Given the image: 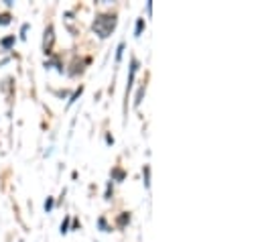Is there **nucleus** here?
Returning a JSON list of instances; mask_svg holds the SVG:
<instances>
[{"instance_id": "nucleus-1", "label": "nucleus", "mask_w": 262, "mask_h": 242, "mask_svg": "<svg viewBox=\"0 0 262 242\" xmlns=\"http://www.w3.org/2000/svg\"><path fill=\"white\" fill-rule=\"evenodd\" d=\"M94 33L100 37V39H106L112 35V31L116 29V14H98L94 25H92Z\"/></svg>"}, {"instance_id": "nucleus-2", "label": "nucleus", "mask_w": 262, "mask_h": 242, "mask_svg": "<svg viewBox=\"0 0 262 242\" xmlns=\"http://www.w3.org/2000/svg\"><path fill=\"white\" fill-rule=\"evenodd\" d=\"M53 43H55V31H53V25H49L45 29V37H43V51L49 55L51 49H53Z\"/></svg>"}, {"instance_id": "nucleus-3", "label": "nucleus", "mask_w": 262, "mask_h": 242, "mask_svg": "<svg viewBox=\"0 0 262 242\" xmlns=\"http://www.w3.org/2000/svg\"><path fill=\"white\" fill-rule=\"evenodd\" d=\"M136 69H138V61H136V59H132V61H130V77H128V86H126V94L130 92L132 82H134V75H136Z\"/></svg>"}, {"instance_id": "nucleus-4", "label": "nucleus", "mask_w": 262, "mask_h": 242, "mask_svg": "<svg viewBox=\"0 0 262 242\" xmlns=\"http://www.w3.org/2000/svg\"><path fill=\"white\" fill-rule=\"evenodd\" d=\"M144 92H146V86L140 84V88H138V92H136V98H134V108L140 106V102H142V98H144Z\"/></svg>"}, {"instance_id": "nucleus-5", "label": "nucleus", "mask_w": 262, "mask_h": 242, "mask_svg": "<svg viewBox=\"0 0 262 242\" xmlns=\"http://www.w3.org/2000/svg\"><path fill=\"white\" fill-rule=\"evenodd\" d=\"M14 41H16L14 35H10V37H4V39L0 41V45H2V49H10V47L14 45Z\"/></svg>"}, {"instance_id": "nucleus-6", "label": "nucleus", "mask_w": 262, "mask_h": 242, "mask_svg": "<svg viewBox=\"0 0 262 242\" xmlns=\"http://www.w3.org/2000/svg\"><path fill=\"white\" fill-rule=\"evenodd\" d=\"M142 29H144V18H138L136 21V29H134V37H140L142 35Z\"/></svg>"}, {"instance_id": "nucleus-7", "label": "nucleus", "mask_w": 262, "mask_h": 242, "mask_svg": "<svg viewBox=\"0 0 262 242\" xmlns=\"http://www.w3.org/2000/svg\"><path fill=\"white\" fill-rule=\"evenodd\" d=\"M142 173H144V187H148V185H150V182H148V179H150V169H148V165H144V171H142Z\"/></svg>"}, {"instance_id": "nucleus-8", "label": "nucleus", "mask_w": 262, "mask_h": 242, "mask_svg": "<svg viewBox=\"0 0 262 242\" xmlns=\"http://www.w3.org/2000/svg\"><path fill=\"white\" fill-rule=\"evenodd\" d=\"M112 177L118 179V182H122V179H124V171H122V169H114V171H112Z\"/></svg>"}, {"instance_id": "nucleus-9", "label": "nucleus", "mask_w": 262, "mask_h": 242, "mask_svg": "<svg viewBox=\"0 0 262 242\" xmlns=\"http://www.w3.org/2000/svg\"><path fill=\"white\" fill-rule=\"evenodd\" d=\"M69 224H71V218L67 216L66 220H63V224H61V234H67V232H69Z\"/></svg>"}, {"instance_id": "nucleus-10", "label": "nucleus", "mask_w": 262, "mask_h": 242, "mask_svg": "<svg viewBox=\"0 0 262 242\" xmlns=\"http://www.w3.org/2000/svg\"><path fill=\"white\" fill-rule=\"evenodd\" d=\"M122 51H124V43H120L116 49V63H120V59H122Z\"/></svg>"}, {"instance_id": "nucleus-11", "label": "nucleus", "mask_w": 262, "mask_h": 242, "mask_svg": "<svg viewBox=\"0 0 262 242\" xmlns=\"http://www.w3.org/2000/svg\"><path fill=\"white\" fill-rule=\"evenodd\" d=\"M81 92H83V88H79V90H75V94H73V96H71V100H69V102H67V104H69V106H71V104H73V102H75V100H77V98H79V96H81Z\"/></svg>"}, {"instance_id": "nucleus-12", "label": "nucleus", "mask_w": 262, "mask_h": 242, "mask_svg": "<svg viewBox=\"0 0 262 242\" xmlns=\"http://www.w3.org/2000/svg\"><path fill=\"white\" fill-rule=\"evenodd\" d=\"M8 23H10V14H8V12L0 14V25H8Z\"/></svg>"}, {"instance_id": "nucleus-13", "label": "nucleus", "mask_w": 262, "mask_h": 242, "mask_svg": "<svg viewBox=\"0 0 262 242\" xmlns=\"http://www.w3.org/2000/svg\"><path fill=\"white\" fill-rule=\"evenodd\" d=\"M53 204H55V201H53L51 197H47V201H45V212H51V210H53Z\"/></svg>"}, {"instance_id": "nucleus-14", "label": "nucleus", "mask_w": 262, "mask_h": 242, "mask_svg": "<svg viewBox=\"0 0 262 242\" xmlns=\"http://www.w3.org/2000/svg\"><path fill=\"white\" fill-rule=\"evenodd\" d=\"M128 220H130V216H128V214H122V216L118 218V224H120V226H124Z\"/></svg>"}, {"instance_id": "nucleus-15", "label": "nucleus", "mask_w": 262, "mask_h": 242, "mask_svg": "<svg viewBox=\"0 0 262 242\" xmlns=\"http://www.w3.org/2000/svg\"><path fill=\"white\" fill-rule=\"evenodd\" d=\"M98 224H100V228H102L104 232H108V224H106V220H104V218H100V222H98Z\"/></svg>"}, {"instance_id": "nucleus-16", "label": "nucleus", "mask_w": 262, "mask_h": 242, "mask_svg": "<svg viewBox=\"0 0 262 242\" xmlns=\"http://www.w3.org/2000/svg\"><path fill=\"white\" fill-rule=\"evenodd\" d=\"M110 195H112V182L108 183V189H106V199H110Z\"/></svg>"}, {"instance_id": "nucleus-17", "label": "nucleus", "mask_w": 262, "mask_h": 242, "mask_svg": "<svg viewBox=\"0 0 262 242\" xmlns=\"http://www.w3.org/2000/svg\"><path fill=\"white\" fill-rule=\"evenodd\" d=\"M146 12H148V14L152 12V2H146Z\"/></svg>"}, {"instance_id": "nucleus-18", "label": "nucleus", "mask_w": 262, "mask_h": 242, "mask_svg": "<svg viewBox=\"0 0 262 242\" xmlns=\"http://www.w3.org/2000/svg\"><path fill=\"white\" fill-rule=\"evenodd\" d=\"M106 143H108V145H114V138L108 134V136H106Z\"/></svg>"}]
</instances>
